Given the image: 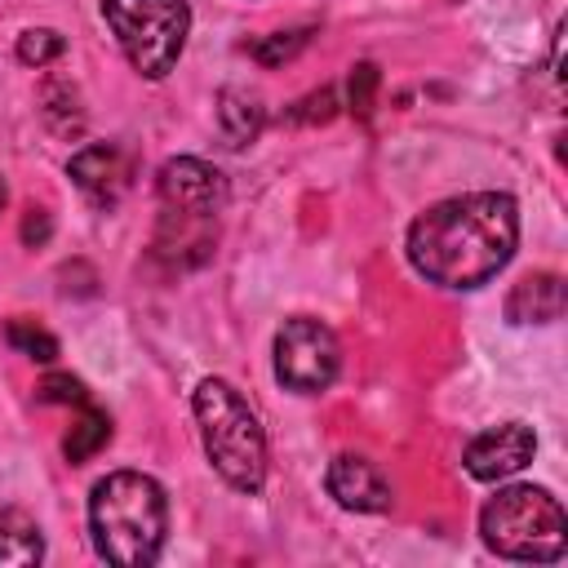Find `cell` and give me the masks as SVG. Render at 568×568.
<instances>
[{"mask_svg":"<svg viewBox=\"0 0 568 568\" xmlns=\"http://www.w3.org/2000/svg\"><path fill=\"white\" fill-rule=\"evenodd\" d=\"M333 106H337V93H333V89H320V93H311L306 102H297L293 120H328Z\"/></svg>","mask_w":568,"mask_h":568,"instance_id":"ffe728a7","label":"cell"},{"mask_svg":"<svg viewBox=\"0 0 568 568\" xmlns=\"http://www.w3.org/2000/svg\"><path fill=\"white\" fill-rule=\"evenodd\" d=\"M302 44H306V31H275V36H266V40L253 44V58H257L262 67H280V62L293 58Z\"/></svg>","mask_w":568,"mask_h":568,"instance_id":"ac0fdd59","label":"cell"},{"mask_svg":"<svg viewBox=\"0 0 568 568\" xmlns=\"http://www.w3.org/2000/svg\"><path fill=\"white\" fill-rule=\"evenodd\" d=\"M337 368H342V346H337L328 324H320L311 315L284 320V328L275 333V377H280V386H288L297 395H320V390L333 386Z\"/></svg>","mask_w":568,"mask_h":568,"instance_id":"8992f818","label":"cell"},{"mask_svg":"<svg viewBox=\"0 0 568 568\" xmlns=\"http://www.w3.org/2000/svg\"><path fill=\"white\" fill-rule=\"evenodd\" d=\"M532 453H537V435L524 422H501V426H493V430H484L466 444L462 466H466L470 479L497 484L506 475H519L532 462Z\"/></svg>","mask_w":568,"mask_h":568,"instance_id":"ba28073f","label":"cell"},{"mask_svg":"<svg viewBox=\"0 0 568 568\" xmlns=\"http://www.w3.org/2000/svg\"><path fill=\"white\" fill-rule=\"evenodd\" d=\"M67 173L75 178V186H80L93 204H115V200L129 191V182H133V160H129V151L115 146V142H89V146H80V151L71 155Z\"/></svg>","mask_w":568,"mask_h":568,"instance_id":"9c48e42d","label":"cell"},{"mask_svg":"<svg viewBox=\"0 0 568 568\" xmlns=\"http://www.w3.org/2000/svg\"><path fill=\"white\" fill-rule=\"evenodd\" d=\"M324 484H328L333 501L346 506V510H364V515L390 510V479H386V475L377 470V462H368V457H351V453L333 457Z\"/></svg>","mask_w":568,"mask_h":568,"instance_id":"30bf717a","label":"cell"},{"mask_svg":"<svg viewBox=\"0 0 568 568\" xmlns=\"http://www.w3.org/2000/svg\"><path fill=\"white\" fill-rule=\"evenodd\" d=\"M346 89H351V111L368 120L373 115V93H377V67L373 62H355Z\"/></svg>","mask_w":568,"mask_h":568,"instance_id":"d6986e66","label":"cell"},{"mask_svg":"<svg viewBox=\"0 0 568 568\" xmlns=\"http://www.w3.org/2000/svg\"><path fill=\"white\" fill-rule=\"evenodd\" d=\"M195 426H200V444L204 457L213 462V470L240 488V493H257L266 479V435L257 413L248 408V399L222 382V377H204L195 386Z\"/></svg>","mask_w":568,"mask_h":568,"instance_id":"3957f363","label":"cell"},{"mask_svg":"<svg viewBox=\"0 0 568 568\" xmlns=\"http://www.w3.org/2000/svg\"><path fill=\"white\" fill-rule=\"evenodd\" d=\"M49 231H53L49 213H44V209H27V217H22V244H27V248H36V244H44V240H49Z\"/></svg>","mask_w":568,"mask_h":568,"instance_id":"44dd1931","label":"cell"},{"mask_svg":"<svg viewBox=\"0 0 568 568\" xmlns=\"http://www.w3.org/2000/svg\"><path fill=\"white\" fill-rule=\"evenodd\" d=\"M4 200H9V191H4V182H0V209H4Z\"/></svg>","mask_w":568,"mask_h":568,"instance_id":"7402d4cb","label":"cell"},{"mask_svg":"<svg viewBox=\"0 0 568 568\" xmlns=\"http://www.w3.org/2000/svg\"><path fill=\"white\" fill-rule=\"evenodd\" d=\"M40 555H44L40 524L22 506L0 501V568H27L40 564Z\"/></svg>","mask_w":568,"mask_h":568,"instance_id":"7c38bea8","label":"cell"},{"mask_svg":"<svg viewBox=\"0 0 568 568\" xmlns=\"http://www.w3.org/2000/svg\"><path fill=\"white\" fill-rule=\"evenodd\" d=\"M102 18L138 75L164 80L178 67L191 31L186 0H102Z\"/></svg>","mask_w":568,"mask_h":568,"instance_id":"5b68a950","label":"cell"},{"mask_svg":"<svg viewBox=\"0 0 568 568\" xmlns=\"http://www.w3.org/2000/svg\"><path fill=\"white\" fill-rule=\"evenodd\" d=\"M217 124H222V138L231 146H248V142H257V133L266 124V111H262V102L253 93L222 89V98H217Z\"/></svg>","mask_w":568,"mask_h":568,"instance_id":"4fadbf2b","label":"cell"},{"mask_svg":"<svg viewBox=\"0 0 568 568\" xmlns=\"http://www.w3.org/2000/svg\"><path fill=\"white\" fill-rule=\"evenodd\" d=\"M155 191H160V213L169 217H195V222H217V213L231 200L226 178L195 160V155H173L160 164L155 173Z\"/></svg>","mask_w":568,"mask_h":568,"instance_id":"52a82bcc","label":"cell"},{"mask_svg":"<svg viewBox=\"0 0 568 568\" xmlns=\"http://www.w3.org/2000/svg\"><path fill=\"white\" fill-rule=\"evenodd\" d=\"M519 244V204L506 191H470L430 204L408 226V262L439 288L488 284Z\"/></svg>","mask_w":568,"mask_h":568,"instance_id":"6da1fadb","label":"cell"},{"mask_svg":"<svg viewBox=\"0 0 568 568\" xmlns=\"http://www.w3.org/2000/svg\"><path fill=\"white\" fill-rule=\"evenodd\" d=\"M9 346H18L22 355H31V359H40V364H49L53 355H58V342H53V333H44V328H36L31 320H9Z\"/></svg>","mask_w":568,"mask_h":568,"instance_id":"2e32d148","label":"cell"},{"mask_svg":"<svg viewBox=\"0 0 568 568\" xmlns=\"http://www.w3.org/2000/svg\"><path fill=\"white\" fill-rule=\"evenodd\" d=\"M36 399L40 404H89V386L80 382V377H71V373H49V377H40L36 382Z\"/></svg>","mask_w":568,"mask_h":568,"instance_id":"e0dca14e","label":"cell"},{"mask_svg":"<svg viewBox=\"0 0 568 568\" xmlns=\"http://www.w3.org/2000/svg\"><path fill=\"white\" fill-rule=\"evenodd\" d=\"M62 53H67V40L53 27H31L18 36V62H27V67H49Z\"/></svg>","mask_w":568,"mask_h":568,"instance_id":"9a60e30c","label":"cell"},{"mask_svg":"<svg viewBox=\"0 0 568 568\" xmlns=\"http://www.w3.org/2000/svg\"><path fill=\"white\" fill-rule=\"evenodd\" d=\"M479 537L493 555L519 564H555L568 546V519L559 497L532 484L497 488L479 510Z\"/></svg>","mask_w":568,"mask_h":568,"instance_id":"277c9868","label":"cell"},{"mask_svg":"<svg viewBox=\"0 0 568 568\" xmlns=\"http://www.w3.org/2000/svg\"><path fill=\"white\" fill-rule=\"evenodd\" d=\"M559 315H564V280L555 271L524 275L506 297V320L510 324H550Z\"/></svg>","mask_w":568,"mask_h":568,"instance_id":"8fae6325","label":"cell"},{"mask_svg":"<svg viewBox=\"0 0 568 568\" xmlns=\"http://www.w3.org/2000/svg\"><path fill=\"white\" fill-rule=\"evenodd\" d=\"M106 439H111V417L89 399V404H80V417L71 422V430L62 439V453H67L71 466H80V462L98 457L106 448Z\"/></svg>","mask_w":568,"mask_h":568,"instance_id":"5bb4252c","label":"cell"},{"mask_svg":"<svg viewBox=\"0 0 568 568\" xmlns=\"http://www.w3.org/2000/svg\"><path fill=\"white\" fill-rule=\"evenodd\" d=\"M93 550L120 568H146L160 559L169 532V497L142 470H111L89 497Z\"/></svg>","mask_w":568,"mask_h":568,"instance_id":"7a4b0ae2","label":"cell"}]
</instances>
